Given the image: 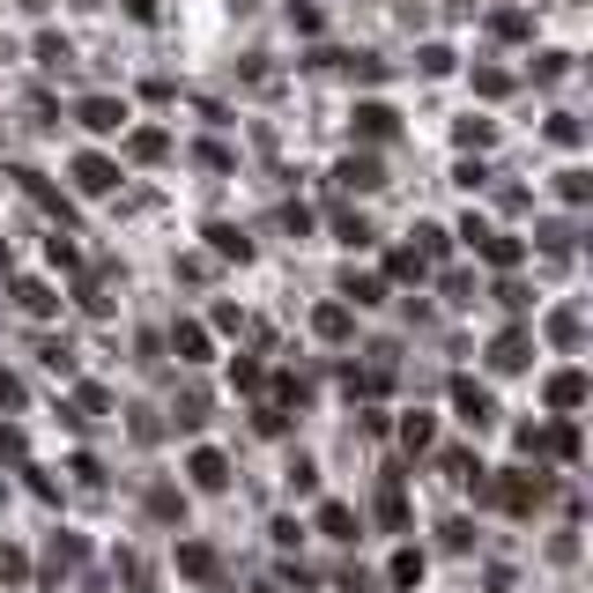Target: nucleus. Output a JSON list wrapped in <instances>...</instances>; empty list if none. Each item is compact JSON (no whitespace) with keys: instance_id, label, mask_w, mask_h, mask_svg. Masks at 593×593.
<instances>
[{"instance_id":"nucleus-3","label":"nucleus","mask_w":593,"mask_h":593,"mask_svg":"<svg viewBox=\"0 0 593 593\" xmlns=\"http://www.w3.org/2000/svg\"><path fill=\"white\" fill-rule=\"evenodd\" d=\"M83 119H89V127H97V134H104V127H119V119H127V112H119V104H112V97H89V104H83Z\"/></svg>"},{"instance_id":"nucleus-2","label":"nucleus","mask_w":593,"mask_h":593,"mask_svg":"<svg viewBox=\"0 0 593 593\" xmlns=\"http://www.w3.org/2000/svg\"><path fill=\"white\" fill-rule=\"evenodd\" d=\"M193 482H201V490H223V482H230V475H223V453H193Z\"/></svg>"},{"instance_id":"nucleus-1","label":"nucleus","mask_w":593,"mask_h":593,"mask_svg":"<svg viewBox=\"0 0 593 593\" xmlns=\"http://www.w3.org/2000/svg\"><path fill=\"white\" fill-rule=\"evenodd\" d=\"M453 408H460V424H490V393H482V386H453Z\"/></svg>"},{"instance_id":"nucleus-9","label":"nucleus","mask_w":593,"mask_h":593,"mask_svg":"<svg viewBox=\"0 0 593 593\" xmlns=\"http://www.w3.org/2000/svg\"><path fill=\"white\" fill-rule=\"evenodd\" d=\"M482 253L497 260V267H512V260H519V245H505V238H490V230H482Z\"/></svg>"},{"instance_id":"nucleus-4","label":"nucleus","mask_w":593,"mask_h":593,"mask_svg":"<svg viewBox=\"0 0 593 593\" xmlns=\"http://www.w3.org/2000/svg\"><path fill=\"white\" fill-rule=\"evenodd\" d=\"M550 401H556V408H579V401H586V379H579V371H564V379L550 386Z\"/></svg>"},{"instance_id":"nucleus-6","label":"nucleus","mask_w":593,"mask_h":593,"mask_svg":"<svg viewBox=\"0 0 593 593\" xmlns=\"http://www.w3.org/2000/svg\"><path fill=\"white\" fill-rule=\"evenodd\" d=\"M112 178H119V171L104 164V156H83V186H89V193H104V186H112Z\"/></svg>"},{"instance_id":"nucleus-5","label":"nucleus","mask_w":593,"mask_h":593,"mask_svg":"<svg viewBox=\"0 0 593 593\" xmlns=\"http://www.w3.org/2000/svg\"><path fill=\"white\" fill-rule=\"evenodd\" d=\"M178 356H186V364H201V356H209V335H201V327H178Z\"/></svg>"},{"instance_id":"nucleus-7","label":"nucleus","mask_w":593,"mask_h":593,"mask_svg":"<svg viewBox=\"0 0 593 593\" xmlns=\"http://www.w3.org/2000/svg\"><path fill=\"white\" fill-rule=\"evenodd\" d=\"M527 364V335H505L497 341V371H519Z\"/></svg>"},{"instance_id":"nucleus-8","label":"nucleus","mask_w":593,"mask_h":593,"mask_svg":"<svg viewBox=\"0 0 593 593\" xmlns=\"http://www.w3.org/2000/svg\"><path fill=\"white\" fill-rule=\"evenodd\" d=\"M356 119H364V134H393V112H386V104H364Z\"/></svg>"}]
</instances>
